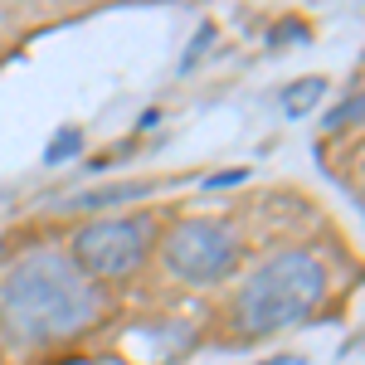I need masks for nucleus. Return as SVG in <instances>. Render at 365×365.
I'll return each mask as SVG.
<instances>
[{
	"label": "nucleus",
	"mask_w": 365,
	"mask_h": 365,
	"mask_svg": "<svg viewBox=\"0 0 365 365\" xmlns=\"http://www.w3.org/2000/svg\"><path fill=\"white\" fill-rule=\"evenodd\" d=\"M0 312L15 336L58 341L103 317V287L63 253H29L5 273Z\"/></svg>",
	"instance_id": "f257e3e1"
},
{
	"label": "nucleus",
	"mask_w": 365,
	"mask_h": 365,
	"mask_svg": "<svg viewBox=\"0 0 365 365\" xmlns=\"http://www.w3.org/2000/svg\"><path fill=\"white\" fill-rule=\"evenodd\" d=\"M322 93H327L322 78H297V83L282 88V108H287V117H302V113H312V108L322 103Z\"/></svg>",
	"instance_id": "423d86ee"
},
{
	"label": "nucleus",
	"mask_w": 365,
	"mask_h": 365,
	"mask_svg": "<svg viewBox=\"0 0 365 365\" xmlns=\"http://www.w3.org/2000/svg\"><path fill=\"white\" fill-rule=\"evenodd\" d=\"M146 195V185H108V190H83V195H68L63 210H103V205H122V200Z\"/></svg>",
	"instance_id": "39448f33"
},
{
	"label": "nucleus",
	"mask_w": 365,
	"mask_h": 365,
	"mask_svg": "<svg viewBox=\"0 0 365 365\" xmlns=\"http://www.w3.org/2000/svg\"><path fill=\"white\" fill-rule=\"evenodd\" d=\"M327 292V268L312 253H278L273 263H263L244 292H239V327L253 336H268L282 327H297Z\"/></svg>",
	"instance_id": "f03ea898"
},
{
	"label": "nucleus",
	"mask_w": 365,
	"mask_h": 365,
	"mask_svg": "<svg viewBox=\"0 0 365 365\" xmlns=\"http://www.w3.org/2000/svg\"><path fill=\"white\" fill-rule=\"evenodd\" d=\"M234 180H244V170H229V175H215V180H210V185H215V190H220V185H234Z\"/></svg>",
	"instance_id": "9d476101"
},
{
	"label": "nucleus",
	"mask_w": 365,
	"mask_h": 365,
	"mask_svg": "<svg viewBox=\"0 0 365 365\" xmlns=\"http://www.w3.org/2000/svg\"><path fill=\"white\" fill-rule=\"evenodd\" d=\"M361 205H365V195H361Z\"/></svg>",
	"instance_id": "9b49d317"
},
{
	"label": "nucleus",
	"mask_w": 365,
	"mask_h": 365,
	"mask_svg": "<svg viewBox=\"0 0 365 365\" xmlns=\"http://www.w3.org/2000/svg\"><path fill=\"white\" fill-rule=\"evenodd\" d=\"M78 127H63V132H58L54 141H49V151H44V161H49V166H58V161H68V156H78Z\"/></svg>",
	"instance_id": "6e6552de"
},
{
	"label": "nucleus",
	"mask_w": 365,
	"mask_h": 365,
	"mask_svg": "<svg viewBox=\"0 0 365 365\" xmlns=\"http://www.w3.org/2000/svg\"><path fill=\"white\" fill-rule=\"evenodd\" d=\"M234 263H239V244L220 220H185L166 244V268L190 287H210V282L229 278Z\"/></svg>",
	"instance_id": "20e7f679"
},
{
	"label": "nucleus",
	"mask_w": 365,
	"mask_h": 365,
	"mask_svg": "<svg viewBox=\"0 0 365 365\" xmlns=\"http://www.w3.org/2000/svg\"><path fill=\"white\" fill-rule=\"evenodd\" d=\"M210 39H215V29L205 25L195 34V39H190V49H185V58H180V68H195V58H200V49H210Z\"/></svg>",
	"instance_id": "1a4fd4ad"
},
{
	"label": "nucleus",
	"mask_w": 365,
	"mask_h": 365,
	"mask_svg": "<svg viewBox=\"0 0 365 365\" xmlns=\"http://www.w3.org/2000/svg\"><path fill=\"white\" fill-rule=\"evenodd\" d=\"M151 249V220L132 215V220H103V225L78 229L73 239V263L88 278H127L137 273L141 258Z\"/></svg>",
	"instance_id": "7ed1b4c3"
},
{
	"label": "nucleus",
	"mask_w": 365,
	"mask_h": 365,
	"mask_svg": "<svg viewBox=\"0 0 365 365\" xmlns=\"http://www.w3.org/2000/svg\"><path fill=\"white\" fill-rule=\"evenodd\" d=\"M351 122H365V93H361V98H346L336 113L322 117V127H327V132H341V127H351Z\"/></svg>",
	"instance_id": "0eeeda50"
}]
</instances>
